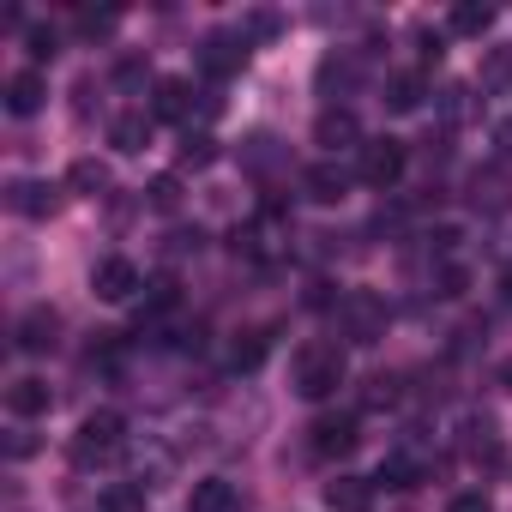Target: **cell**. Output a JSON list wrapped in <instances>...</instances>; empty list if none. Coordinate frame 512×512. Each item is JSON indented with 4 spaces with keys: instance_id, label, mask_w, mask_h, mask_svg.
Wrapping results in <instances>:
<instances>
[{
    "instance_id": "cell-1",
    "label": "cell",
    "mask_w": 512,
    "mask_h": 512,
    "mask_svg": "<svg viewBox=\"0 0 512 512\" xmlns=\"http://www.w3.org/2000/svg\"><path fill=\"white\" fill-rule=\"evenodd\" d=\"M344 380H350V356H344L338 338H308V344L290 356V386H296V398H308V404L338 398Z\"/></svg>"
},
{
    "instance_id": "cell-2",
    "label": "cell",
    "mask_w": 512,
    "mask_h": 512,
    "mask_svg": "<svg viewBox=\"0 0 512 512\" xmlns=\"http://www.w3.org/2000/svg\"><path fill=\"white\" fill-rule=\"evenodd\" d=\"M290 211L284 205H260V211H253L247 223H241V235H235V253H247V260L253 266H284L290 260Z\"/></svg>"
},
{
    "instance_id": "cell-3",
    "label": "cell",
    "mask_w": 512,
    "mask_h": 512,
    "mask_svg": "<svg viewBox=\"0 0 512 512\" xmlns=\"http://www.w3.org/2000/svg\"><path fill=\"white\" fill-rule=\"evenodd\" d=\"M386 320H392V308H386L380 290H344V296L332 302V332H338V344H380V338H386Z\"/></svg>"
},
{
    "instance_id": "cell-4",
    "label": "cell",
    "mask_w": 512,
    "mask_h": 512,
    "mask_svg": "<svg viewBox=\"0 0 512 512\" xmlns=\"http://www.w3.org/2000/svg\"><path fill=\"white\" fill-rule=\"evenodd\" d=\"M73 464H115L121 452H127V416L121 410H91L85 422H79V434H73Z\"/></svg>"
},
{
    "instance_id": "cell-5",
    "label": "cell",
    "mask_w": 512,
    "mask_h": 512,
    "mask_svg": "<svg viewBox=\"0 0 512 512\" xmlns=\"http://www.w3.org/2000/svg\"><path fill=\"white\" fill-rule=\"evenodd\" d=\"M151 115L193 133V121H211V115H217V97H211V91H193V79H157Z\"/></svg>"
},
{
    "instance_id": "cell-6",
    "label": "cell",
    "mask_w": 512,
    "mask_h": 512,
    "mask_svg": "<svg viewBox=\"0 0 512 512\" xmlns=\"http://www.w3.org/2000/svg\"><path fill=\"white\" fill-rule=\"evenodd\" d=\"M458 452H464L482 476H500V470H506V434H500V422H494L488 410H470V416L458 422Z\"/></svg>"
},
{
    "instance_id": "cell-7",
    "label": "cell",
    "mask_w": 512,
    "mask_h": 512,
    "mask_svg": "<svg viewBox=\"0 0 512 512\" xmlns=\"http://www.w3.org/2000/svg\"><path fill=\"white\" fill-rule=\"evenodd\" d=\"M404 169H410V145L404 139H368L356 151V181L374 187V193H392L404 181Z\"/></svg>"
},
{
    "instance_id": "cell-8",
    "label": "cell",
    "mask_w": 512,
    "mask_h": 512,
    "mask_svg": "<svg viewBox=\"0 0 512 512\" xmlns=\"http://www.w3.org/2000/svg\"><path fill=\"white\" fill-rule=\"evenodd\" d=\"M434 476V452L422 446V440H398L386 458H380V470H374V482H386V488H416V482H428Z\"/></svg>"
},
{
    "instance_id": "cell-9",
    "label": "cell",
    "mask_w": 512,
    "mask_h": 512,
    "mask_svg": "<svg viewBox=\"0 0 512 512\" xmlns=\"http://www.w3.org/2000/svg\"><path fill=\"white\" fill-rule=\"evenodd\" d=\"M320 97H332V109H350L344 97H356L362 91V79H368V67H362V55L356 49H332L326 61H320Z\"/></svg>"
},
{
    "instance_id": "cell-10",
    "label": "cell",
    "mask_w": 512,
    "mask_h": 512,
    "mask_svg": "<svg viewBox=\"0 0 512 512\" xmlns=\"http://www.w3.org/2000/svg\"><path fill=\"white\" fill-rule=\"evenodd\" d=\"M356 440H362V416L356 410H326L308 428V452L314 458H344V452H356Z\"/></svg>"
},
{
    "instance_id": "cell-11",
    "label": "cell",
    "mask_w": 512,
    "mask_h": 512,
    "mask_svg": "<svg viewBox=\"0 0 512 512\" xmlns=\"http://www.w3.org/2000/svg\"><path fill=\"white\" fill-rule=\"evenodd\" d=\"M247 67V37L241 31H211L199 37V73L205 79H235Z\"/></svg>"
},
{
    "instance_id": "cell-12",
    "label": "cell",
    "mask_w": 512,
    "mask_h": 512,
    "mask_svg": "<svg viewBox=\"0 0 512 512\" xmlns=\"http://www.w3.org/2000/svg\"><path fill=\"white\" fill-rule=\"evenodd\" d=\"M91 290H97V302H133L139 290H145V278H139V266L133 260H121V253H109V260H97V272H91Z\"/></svg>"
},
{
    "instance_id": "cell-13",
    "label": "cell",
    "mask_w": 512,
    "mask_h": 512,
    "mask_svg": "<svg viewBox=\"0 0 512 512\" xmlns=\"http://www.w3.org/2000/svg\"><path fill=\"white\" fill-rule=\"evenodd\" d=\"M314 145H326V157H344V151H362L368 139H362V121H356V109H320V121H314Z\"/></svg>"
},
{
    "instance_id": "cell-14",
    "label": "cell",
    "mask_w": 512,
    "mask_h": 512,
    "mask_svg": "<svg viewBox=\"0 0 512 512\" xmlns=\"http://www.w3.org/2000/svg\"><path fill=\"white\" fill-rule=\"evenodd\" d=\"M350 181H356V169H350L344 157H320V163L302 169V193H308L314 205H338V199L350 193Z\"/></svg>"
},
{
    "instance_id": "cell-15",
    "label": "cell",
    "mask_w": 512,
    "mask_h": 512,
    "mask_svg": "<svg viewBox=\"0 0 512 512\" xmlns=\"http://www.w3.org/2000/svg\"><path fill=\"white\" fill-rule=\"evenodd\" d=\"M13 338H19V350H25V356H49V350L61 344V314H55L49 302H37V308H25V314H19Z\"/></svg>"
},
{
    "instance_id": "cell-16",
    "label": "cell",
    "mask_w": 512,
    "mask_h": 512,
    "mask_svg": "<svg viewBox=\"0 0 512 512\" xmlns=\"http://www.w3.org/2000/svg\"><path fill=\"white\" fill-rule=\"evenodd\" d=\"M7 205H13L19 217L43 223V217H55V211H61V187H55V181H37V175H25V181H13V187H7Z\"/></svg>"
},
{
    "instance_id": "cell-17",
    "label": "cell",
    "mask_w": 512,
    "mask_h": 512,
    "mask_svg": "<svg viewBox=\"0 0 512 512\" xmlns=\"http://www.w3.org/2000/svg\"><path fill=\"white\" fill-rule=\"evenodd\" d=\"M43 103H49V79H43V67H19V73L7 79V115L31 121Z\"/></svg>"
},
{
    "instance_id": "cell-18",
    "label": "cell",
    "mask_w": 512,
    "mask_h": 512,
    "mask_svg": "<svg viewBox=\"0 0 512 512\" xmlns=\"http://www.w3.org/2000/svg\"><path fill=\"white\" fill-rule=\"evenodd\" d=\"M49 404H55V392H49V380H37V374H25V380H13V386H7V410H13L19 422L49 416Z\"/></svg>"
},
{
    "instance_id": "cell-19",
    "label": "cell",
    "mask_w": 512,
    "mask_h": 512,
    "mask_svg": "<svg viewBox=\"0 0 512 512\" xmlns=\"http://www.w3.org/2000/svg\"><path fill=\"white\" fill-rule=\"evenodd\" d=\"M187 512H247V500H241V488H235V482L205 476V482L187 494Z\"/></svg>"
},
{
    "instance_id": "cell-20",
    "label": "cell",
    "mask_w": 512,
    "mask_h": 512,
    "mask_svg": "<svg viewBox=\"0 0 512 512\" xmlns=\"http://www.w3.org/2000/svg\"><path fill=\"white\" fill-rule=\"evenodd\" d=\"M151 121H157L151 109H121V115L109 121V145H115V151H145V145H151Z\"/></svg>"
},
{
    "instance_id": "cell-21",
    "label": "cell",
    "mask_w": 512,
    "mask_h": 512,
    "mask_svg": "<svg viewBox=\"0 0 512 512\" xmlns=\"http://www.w3.org/2000/svg\"><path fill=\"white\" fill-rule=\"evenodd\" d=\"M326 506L332 512H374V482L368 476H338V482H326Z\"/></svg>"
},
{
    "instance_id": "cell-22",
    "label": "cell",
    "mask_w": 512,
    "mask_h": 512,
    "mask_svg": "<svg viewBox=\"0 0 512 512\" xmlns=\"http://www.w3.org/2000/svg\"><path fill=\"white\" fill-rule=\"evenodd\" d=\"M422 97H428V79H422V73H392L380 103H386L392 115H416V109H422Z\"/></svg>"
},
{
    "instance_id": "cell-23",
    "label": "cell",
    "mask_w": 512,
    "mask_h": 512,
    "mask_svg": "<svg viewBox=\"0 0 512 512\" xmlns=\"http://www.w3.org/2000/svg\"><path fill=\"white\" fill-rule=\"evenodd\" d=\"M470 199H476L482 211H506V205H512V175H506V169H476V175H470Z\"/></svg>"
},
{
    "instance_id": "cell-24",
    "label": "cell",
    "mask_w": 512,
    "mask_h": 512,
    "mask_svg": "<svg viewBox=\"0 0 512 512\" xmlns=\"http://www.w3.org/2000/svg\"><path fill=\"white\" fill-rule=\"evenodd\" d=\"M67 187H73V193H85V199H103V193H109V163L79 157V163L67 169Z\"/></svg>"
},
{
    "instance_id": "cell-25",
    "label": "cell",
    "mask_w": 512,
    "mask_h": 512,
    "mask_svg": "<svg viewBox=\"0 0 512 512\" xmlns=\"http://www.w3.org/2000/svg\"><path fill=\"white\" fill-rule=\"evenodd\" d=\"M494 25V7H476V0H458V7L446 13V31L452 37H482Z\"/></svg>"
},
{
    "instance_id": "cell-26",
    "label": "cell",
    "mask_w": 512,
    "mask_h": 512,
    "mask_svg": "<svg viewBox=\"0 0 512 512\" xmlns=\"http://www.w3.org/2000/svg\"><path fill=\"white\" fill-rule=\"evenodd\" d=\"M235 31L247 37V49H253V43H272V37H284V13L253 7V13H241V25H235Z\"/></svg>"
},
{
    "instance_id": "cell-27",
    "label": "cell",
    "mask_w": 512,
    "mask_h": 512,
    "mask_svg": "<svg viewBox=\"0 0 512 512\" xmlns=\"http://www.w3.org/2000/svg\"><path fill=\"white\" fill-rule=\"evenodd\" d=\"M266 362V332H235L229 344V374H253Z\"/></svg>"
},
{
    "instance_id": "cell-28",
    "label": "cell",
    "mask_w": 512,
    "mask_h": 512,
    "mask_svg": "<svg viewBox=\"0 0 512 512\" xmlns=\"http://www.w3.org/2000/svg\"><path fill=\"white\" fill-rule=\"evenodd\" d=\"M97 512H145V488L139 482H115V488H103Z\"/></svg>"
},
{
    "instance_id": "cell-29",
    "label": "cell",
    "mask_w": 512,
    "mask_h": 512,
    "mask_svg": "<svg viewBox=\"0 0 512 512\" xmlns=\"http://www.w3.org/2000/svg\"><path fill=\"white\" fill-rule=\"evenodd\" d=\"M181 163H187V169L217 163V139H211V133H187V139H181Z\"/></svg>"
},
{
    "instance_id": "cell-30",
    "label": "cell",
    "mask_w": 512,
    "mask_h": 512,
    "mask_svg": "<svg viewBox=\"0 0 512 512\" xmlns=\"http://www.w3.org/2000/svg\"><path fill=\"white\" fill-rule=\"evenodd\" d=\"M482 91H512V49H494L482 67Z\"/></svg>"
},
{
    "instance_id": "cell-31",
    "label": "cell",
    "mask_w": 512,
    "mask_h": 512,
    "mask_svg": "<svg viewBox=\"0 0 512 512\" xmlns=\"http://www.w3.org/2000/svg\"><path fill=\"white\" fill-rule=\"evenodd\" d=\"M55 43H61V37H55V31H49V25H31V31H25V55H31V61H37V67H43V61H55V55H61V49H55Z\"/></svg>"
},
{
    "instance_id": "cell-32",
    "label": "cell",
    "mask_w": 512,
    "mask_h": 512,
    "mask_svg": "<svg viewBox=\"0 0 512 512\" xmlns=\"http://www.w3.org/2000/svg\"><path fill=\"white\" fill-rule=\"evenodd\" d=\"M175 302H181V296H175V278H151V284H145V308H151V314H169Z\"/></svg>"
},
{
    "instance_id": "cell-33",
    "label": "cell",
    "mask_w": 512,
    "mask_h": 512,
    "mask_svg": "<svg viewBox=\"0 0 512 512\" xmlns=\"http://www.w3.org/2000/svg\"><path fill=\"white\" fill-rule=\"evenodd\" d=\"M151 205H157V211H175V205H181V181H175V175H157V181H151Z\"/></svg>"
},
{
    "instance_id": "cell-34",
    "label": "cell",
    "mask_w": 512,
    "mask_h": 512,
    "mask_svg": "<svg viewBox=\"0 0 512 512\" xmlns=\"http://www.w3.org/2000/svg\"><path fill=\"white\" fill-rule=\"evenodd\" d=\"M368 404H374V410H380V404H398V380H392V374H374V380H368Z\"/></svg>"
},
{
    "instance_id": "cell-35",
    "label": "cell",
    "mask_w": 512,
    "mask_h": 512,
    "mask_svg": "<svg viewBox=\"0 0 512 512\" xmlns=\"http://www.w3.org/2000/svg\"><path fill=\"white\" fill-rule=\"evenodd\" d=\"M446 512H494V500H488L482 488H470V494H452V500H446Z\"/></svg>"
},
{
    "instance_id": "cell-36",
    "label": "cell",
    "mask_w": 512,
    "mask_h": 512,
    "mask_svg": "<svg viewBox=\"0 0 512 512\" xmlns=\"http://www.w3.org/2000/svg\"><path fill=\"white\" fill-rule=\"evenodd\" d=\"M115 19H121V13H79V31H85V37H109Z\"/></svg>"
},
{
    "instance_id": "cell-37",
    "label": "cell",
    "mask_w": 512,
    "mask_h": 512,
    "mask_svg": "<svg viewBox=\"0 0 512 512\" xmlns=\"http://www.w3.org/2000/svg\"><path fill=\"white\" fill-rule=\"evenodd\" d=\"M31 452H37V440H31V434H25V428H19V434H13V440H7V458H31Z\"/></svg>"
},
{
    "instance_id": "cell-38",
    "label": "cell",
    "mask_w": 512,
    "mask_h": 512,
    "mask_svg": "<svg viewBox=\"0 0 512 512\" xmlns=\"http://www.w3.org/2000/svg\"><path fill=\"white\" fill-rule=\"evenodd\" d=\"M494 386H500V392H512V356H506V362H494Z\"/></svg>"
},
{
    "instance_id": "cell-39",
    "label": "cell",
    "mask_w": 512,
    "mask_h": 512,
    "mask_svg": "<svg viewBox=\"0 0 512 512\" xmlns=\"http://www.w3.org/2000/svg\"><path fill=\"white\" fill-rule=\"evenodd\" d=\"M500 145H506V157H512V127H506V133H500Z\"/></svg>"
}]
</instances>
